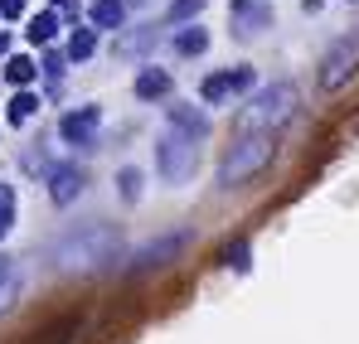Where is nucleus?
Wrapping results in <instances>:
<instances>
[{
	"label": "nucleus",
	"mask_w": 359,
	"mask_h": 344,
	"mask_svg": "<svg viewBox=\"0 0 359 344\" xmlns=\"http://www.w3.org/2000/svg\"><path fill=\"white\" fill-rule=\"evenodd\" d=\"M121 247H126L121 228H112V223H83V228H68L49 247V262L59 267L63 277H97V272L117 267Z\"/></svg>",
	"instance_id": "obj_1"
},
{
	"label": "nucleus",
	"mask_w": 359,
	"mask_h": 344,
	"mask_svg": "<svg viewBox=\"0 0 359 344\" xmlns=\"http://www.w3.org/2000/svg\"><path fill=\"white\" fill-rule=\"evenodd\" d=\"M297 102H301V92H297V83H272V88H262L252 102H243V112H238V136H277L292 116H297Z\"/></svg>",
	"instance_id": "obj_2"
},
{
	"label": "nucleus",
	"mask_w": 359,
	"mask_h": 344,
	"mask_svg": "<svg viewBox=\"0 0 359 344\" xmlns=\"http://www.w3.org/2000/svg\"><path fill=\"white\" fill-rule=\"evenodd\" d=\"M277 156V136H238L233 151L219 160V184L233 189V184H248L252 174H262Z\"/></svg>",
	"instance_id": "obj_3"
},
{
	"label": "nucleus",
	"mask_w": 359,
	"mask_h": 344,
	"mask_svg": "<svg viewBox=\"0 0 359 344\" xmlns=\"http://www.w3.org/2000/svg\"><path fill=\"white\" fill-rule=\"evenodd\" d=\"M194 165H199V141H189L184 131H165L161 136V146H156V170L161 179H170V184H189L194 179Z\"/></svg>",
	"instance_id": "obj_4"
},
{
	"label": "nucleus",
	"mask_w": 359,
	"mask_h": 344,
	"mask_svg": "<svg viewBox=\"0 0 359 344\" xmlns=\"http://www.w3.org/2000/svg\"><path fill=\"white\" fill-rule=\"evenodd\" d=\"M355 73H359V34H345L330 54L320 58V88L325 92H340Z\"/></svg>",
	"instance_id": "obj_5"
},
{
	"label": "nucleus",
	"mask_w": 359,
	"mask_h": 344,
	"mask_svg": "<svg viewBox=\"0 0 359 344\" xmlns=\"http://www.w3.org/2000/svg\"><path fill=\"white\" fill-rule=\"evenodd\" d=\"M267 25H272V0H233L229 5V29H233V39H243V44L262 39Z\"/></svg>",
	"instance_id": "obj_6"
},
{
	"label": "nucleus",
	"mask_w": 359,
	"mask_h": 344,
	"mask_svg": "<svg viewBox=\"0 0 359 344\" xmlns=\"http://www.w3.org/2000/svg\"><path fill=\"white\" fill-rule=\"evenodd\" d=\"M97 126H102V112L97 107H78V112H63L59 136L68 146H93L97 141Z\"/></svg>",
	"instance_id": "obj_7"
},
{
	"label": "nucleus",
	"mask_w": 359,
	"mask_h": 344,
	"mask_svg": "<svg viewBox=\"0 0 359 344\" xmlns=\"http://www.w3.org/2000/svg\"><path fill=\"white\" fill-rule=\"evenodd\" d=\"M243 88H252V68H224V73H209L204 78V102H229L233 92H243Z\"/></svg>",
	"instance_id": "obj_8"
},
{
	"label": "nucleus",
	"mask_w": 359,
	"mask_h": 344,
	"mask_svg": "<svg viewBox=\"0 0 359 344\" xmlns=\"http://www.w3.org/2000/svg\"><path fill=\"white\" fill-rule=\"evenodd\" d=\"M83 184H88V174L78 170V165H49V199H54L59 209L83 194Z\"/></svg>",
	"instance_id": "obj_9"
},
{
	"label": "nucleus",
	"mask_w": 359,
	"mask_h": 344,
	"mask_svg": "<svg viewBox=\"0 0 359 344\" xmlns=\"http://www.w3.org/2000/svg\"><path fill=\"white\" fill-rule=\"evenodd\" d=\"M180 247H184V233H175V238H161V242H146V247L136 252V272H146V267H161V262H170Z\"/></svg>",
	"instance_id": "obj_10"
},
{
	"label": "nucleus",
	"mask_w": 359,
	"mask_h": 344,
	"mask_svg": "<svg viewBox=\"0 0 359 344\" xmlns=\"http://www.w3.org/2000/svg\"><path fill=\"white\" fill-rule=\"evenodd\" d=\"M165 92H170V73L165 68H141L136 73V97L141 102H161Z\"/></svg>",
	"instance_id": "obj_11"
},
{
	"label": "nucleus",
	"mask_w": 359,
	"mask_h": 344,
	"mask_svg": "<svg viewBox=\"0 0 359 344\" xmlns=\"http://www.w3.org/2000/svg\"><path fill=\"white\" fill-rule=\"evenodd\" d=\"M170 121H175V131H184L189 141L209 136V116H204V112H194V107H170Z\"/></svg>",
	"instance_id": "obj_12"
},
{
	"label": "nucleus",
	"mask_w": 359,
	"mask_h": 344,
	"mask_svg": "<svg viewBox=\"0 0 359 344\" xmlns=\"http://www.w3.org/2000/svg\"><path fill=\"white\" fill-rule=\"evenodd\" d=\"M88 15H93V25L117 29L121 20H126V5H121V0H93V10H88Z\"/></svg>",
	"instance_id": "obj_13"
},
{
	"label": "nucleus",
	"mask_w": 359,
	"mask_h": 344,
	"mask_svg": "<svg viewBox=\"0 0 359 344\" xmlns=\"http://www.w3.org/2000/svg\"><path fill=\"white\" fill-rule=\"evenodd\" d=\"M34 73H39V63H34V58H25V54H15L10 63H5V78H10L15 88H29V83H34Z\"/></svg>",
	"instance_id": "obj_14"
},
{
	"label": "nucleus",
	"mask_w": 359,
	"mask_h": 344,
	"mask_svg": "<svg viewBox=\"0 0 359 344\" xmlns=\"http://www.w3.org/2000/svg\"><path fill=\"white\" fill-rule=\"evenodd\" d=\"M39 112V97H34V92H15V97H10V121H15V126H20V121H29V116Z\"/></svg>",
	"instance_id": "obj_15"
},
{
	"label": "nucleus",
	"mask_w": 359,
	"mask_h": 344,
	"mask_svg": "<svg viewBox=\"0 0 359 344\" xmlns=\"http://www.w3.org/2000/svg\"><path fill=\"white\" fill-rule=\"evenodd\" d=\"M175 49H180V54H204V49H209V34H204L199 25H194V29H180Z\"/></svg>",
	"instance_id": "obj_16"
},
{
	"label": "nucleus",
	"mask_w": 359,
	"mask_h": 344,
	"mask_svg": "<svg viewBox=\"0 0 359 344\" xmlns=\"http://www.w3.org/2000/svg\"><path fill=\"white\" fill-rule=\"evenodd\" d=\"M93 49H97L93 29H73V39H68V58H73V63H83V58H93Z\"/></svg>",
	"instance_id": "obj_17"
},
{
	"label": "nucleus",
	"mask_w": 359,
	"mask_h": 344,
	"mask_svg": "<svg viewBox=\"0 0 359 344\" xmlns=\"http://www.w3.org/2000/svg\"><path fill=\"white\" fill-rule=\"evenodd\" d=\"M54 34H59V15H54V10H44V15L29 25V39H34V44H49Z\"/></svg>",
	"instance_id": "obj_18"
},
{
	"label": "nucleus",
	"mask_w": 359,
	"mask_h": 344,
	"mask_svg": "<svg viewBox=\"0 0 359 344\" xmlns=\"http://www.w3.org/2000/svg\"><path fill=\"white\" fill-rule=\"evenodd\" d=\"M224 262H229V267H233V272H248V267H252V257H248V242H229V247H224Z\"/></svg>",
	"instance_id": "obj_19"
},
{
	"label": "nucleus",
	"mask_w": 359,
	"mask_h": 344,
	"mask_svg": "<svg viewBox=\"0 0 359 344\" xmlns=\"http://www.w3.org/2000/svg\"><path fill=\"white\" fill-rule=\"evenodd\" d=\"M10 223H15V189L0 184V238L10 233Z\"/></svg>",
	"instance_id": "obj_20"
},
{
	"label": "nucleus",
	"mask_w": 359,
	"mask_h": 344,
	"mask_svg": "<svg viewBox=\"0 0 359 344\" xmlns=\"http://www.w3.org/2000/svg\"><path fill=\"white\" fill-rule=\"evenodd\" d=\"M117 184H121V199H126V204H136V199H141V170H121Z\"/></svg>",
	"instance_id": "obj_21"
},
{
	"label": "nucleus",
	"mask_w": 359,
	"mask_h": 344,
	"mask_svg": "<svg viewBox=\"0 0 359 344\" xmlns=\"http://www.w3.org/2000/svg\"><path fill=\"white\" fill-rule=\"evenodd\" d=\"M151 39H156V29H141V34H131V39H121V44H117V54H141V49H146Z\"/></svg>",
	"instance_id": "obj_22"
},
{
	"label": "nucleus",
	"mask_w": 359,
	"mask_h": 344,
	"mask_svg": "<svg viewBox=\"0 0 359 344\" xmlns=\"http://www.w3.org/2000/svg\"><path fill=\"white\" fill-rule=\"evenodd\" d=\"M204 10V0H175L170 5V20H189V15H199Z\"/></svg>",
	"instance_id": "obj_23"
},
{
	"label": "nucleus",
	"mask_w": 359,
	"mask_h": 344,
	"mask_svg": "<svg viewBox=\"0 0 359 344\" xmlns=\"http://www.w3.org/2000/svg\"><path fill=\"white\" fill-rule=\"evenodd\" d=\"M15 296H20V277H10V282H0V315L15 305Z\"/></svg>",
	"instance_id": "obj_24"
},
{
	"label": "nucleus",
	"mask_w": 359,
	"mask_h": 344,
	"mask_svg": "<svg viewBox=\"0 0 359 344\" xmlns=\"http://www.w3.org/2000/svg\"><path fill=\"white\" fill-rule=\"evenodd\" d=\"M0 15H5V20H20V15H25V0H0Z\"/></svg>",
	"instance_id": "obj_25"
},
{
	"label": "nucleus",
	"mask_w": 359,
	"mask_h": 344,
	"mask_svg": "<svg viewBox=\"0 0 359 344\" xmlns=\"http://www.w3.org/2000/svg\"><path fill=\"white\" fill-rule=\"evenodd\" d=\"M10 277H15V262H10V257H0V282H10Z\"/></svg>",
	"instance_id": "obj_26"
},
{
	"label": "nucleus",
	"mask_w": 359,
	"mask_h": 344,
	"mask_svg": "<svg viewBox=\"0 0 359 344\" xmlns=\"http://www.w3.org/2000/svg\"><path fill=\"white\" fill-rule=\"evenodd\" d=\"M5 49H10V39H5V34H0V54H5Z\"/></svg>",
	"instance_id": "obj_27"
},
{
	"label": "nucleus",
	"mask_w": 359,
	"mask_h": 344,
	"mask_svg": "<svg viewBox=\"0 0 359 344\" xmlns=\"http://www.w3.org/2000/svg\"><path fill=\"white\" fill-rule=\"evenodd\" d=\"M54 5H73V0H54Z\"/></svg>",
	"instance_id": "obj_28"
}]
</instances>
